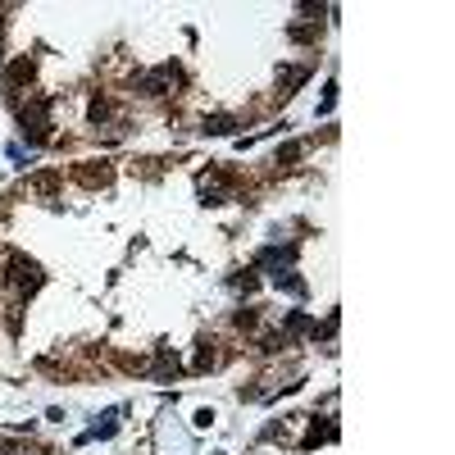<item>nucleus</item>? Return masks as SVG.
Returning a JSON list of instances; mask_svg holds the SVG:
<instances>
[{"label":"nucleus","instance_id":"obj_2","mask_svg":"<svg viewBox=\"0 0 455 455\" xmlns=\"http://www.w3.org/2000/svg\"><path fill=\"white\" fill-rule=\"evenodd\" d=\"M305 77H310L305 68H287V73H278V82H282V91H292V87H301Z\"/></svg>","mask_w":455,"mask_h":455},{"label":"nucleus","instance_id":"obj_1","mask_svg":"<svg viewBox=\"0 0 455 455\" xmlns=\"http://www.w3.org/2000/svg\"><path fill=\"white\" fill-rule=\"evenodd\" d=\"M10 287H14V296H32L37 287H41V269H37L32 260H23V255H10Z\"/></svg>","mask_w":455,"mask_h":455}]
</instances>
